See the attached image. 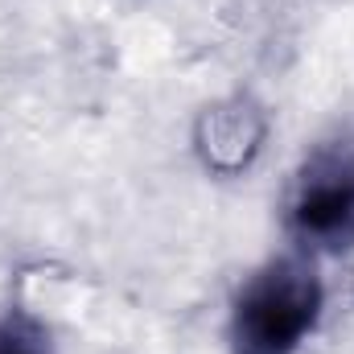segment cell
<instances>
[{
	"label": "cell",
	"mask_w": 354,
	"mask_h": 354,
	"mask_svg": "<svg viewBox=\"0 0 354 354\" xmlns=\"http://www.w3.org/2000/svg\"><path fill=\"white\" fill-rule=\"evenodd\" d=\"M326 305L317 268L301 256L268 260L243 280L231 305V354H297Z\"/></svg>",
	"instance_id": "1"
},
{
	"label": "cell",
	"mask_w": 354,
	"mask_h": 354,
	"mask_svg": "<svg viewBox=\"0 0 354 354\" xmlns=\"http://www.w3.org/2000/svg\"><path fill=\"white\" fill-rule=\"evenodd\" d=\"M284 223L305 252H354V136L326 140L301 161L284 202Z\"/></svg>",
	"instance_id": "2"
},
{
	"label": "cell",
	"mask_w": 354,
	"mask_h": 354,
	"mask_svg": "<svg viewBox=\"0 0 354 354\" xmlns=\"http://www.w3.org/2000/svg\"><path fill=\"white\" fill-rule=\"evenodd\" d=\"M264 136H268V120L252 99H223V103H214L198 115L194 149H198V157L210 174L239 177L260 157Z\"/></svg>",
	"instance_id": "3"
},
{
	"label": "cell",
	"mask_w": 354,
	"mask_h": 354,
	"mask_svg": "<svg viewBox=\"0 0 354 354\" xmlns=\"http://www.w3.org/2000/svg\"><path fill=\"white\" fill-rule=\"evenodd\" d=\"M0 354H54L50 338L41 334V326H33L29 317H4L0 322Z\"/></svg>",
	"instance_id": "4"
}]
</instances>
